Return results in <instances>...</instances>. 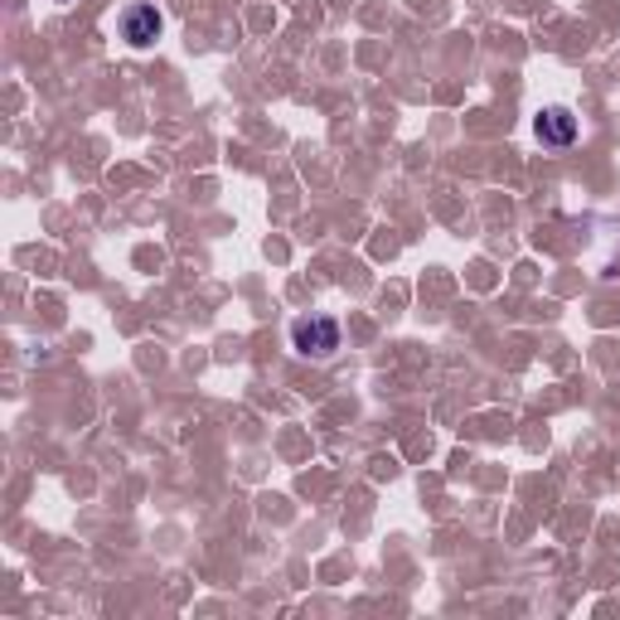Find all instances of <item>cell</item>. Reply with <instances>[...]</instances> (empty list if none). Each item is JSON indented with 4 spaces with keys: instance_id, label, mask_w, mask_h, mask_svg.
I'll return each mask as SVG.
<instances>
[{
    "instance_id": "obj_1",
    "label": "cell",
    "mask_w": 620,
    "mask_h": 620,
    "mask_svg": "<svg viewBox=\"0 0 620 620\" xmlns=\"http://www.w3.org/2000/svg\"><path fill=\"white\" fill-rule=\"evenodd\" d=\"M291 349H296L301 359H330L339 349V320L335 315H301V320L291 325Z\"/></svg>"
},
{
    "instance_id": "obj_4",
    "label": "cell",
    "mask_w": 620,
    "mask_h": 620,
    "mask_svg": "<svg viewBox=\"0 0 620 620\" xmlns=\"http://www.w3.org/2000/svg\"><path fill=\"white\" fill-rule=\"evenodd\" d=\"M59 6H69V0H59Z\"/></svg>"
},
{
    "instance_id": "obj_3",
    "label": "cell",
    "mask_w": 620,
    "mask_h": 620,
    "mask_svg": "<svg viewBox=\"0 0 620 620\" xmlns=\"http://www.w3.org/2000/svg\"><path fill=\"white\" fill-rule=\"evenodd\" d=\"M534 132H538V141L543 146H572L577 141V117L567 107H543L538 112V122H534Z\"/></svg>"
},
{
    "instance_id": "obj_2",
    "label": "cell",
    "mask_w": 620,
    "mask_h": 620,
    "mask_svg": "<svg viewBox=\"0 0 620 620\" xmlns=\"http://www.w3.org/2000/svg\"><path fill=\"white\" fill-rule=\"evenodd\" d=\"M160 30H166V20H160L156 6H132L122 15V40L132 44V49H150V44L160 40Z\"/></svg>"
}]
</instances>
